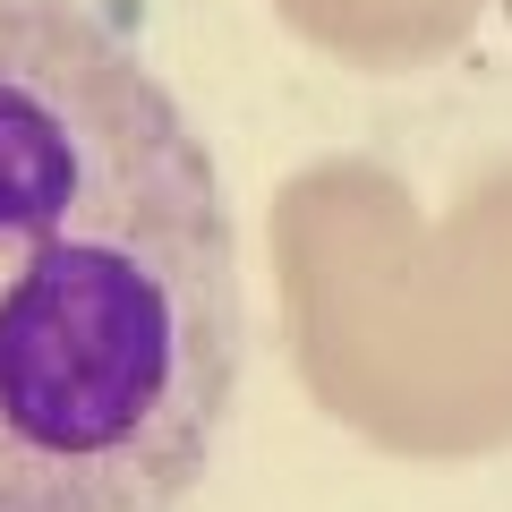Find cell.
Instances as JSON below:
<instances>
[{
    "label": "cell",
    "instance_id": "obj_1",
    "mask_svg": "<svg viewBox=\"0 0 512 512\" xmlns=\"http://www.w3.org/2000/svg\"><path fill=\"white\" fill-rule=\"evenodd\" d=\"M239 367L205 128L94 0H0V512H180Z\"/></svg>",
    "mask_w": 512,
    "mask_h": 512
}]
</instances>
